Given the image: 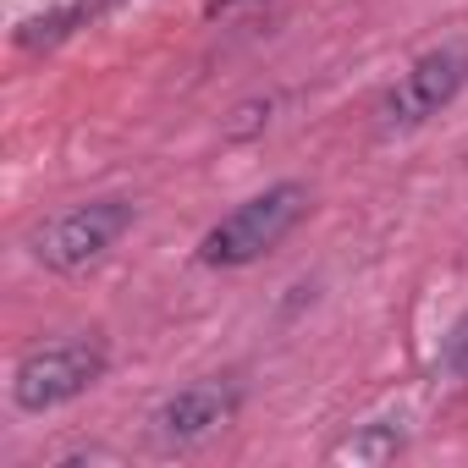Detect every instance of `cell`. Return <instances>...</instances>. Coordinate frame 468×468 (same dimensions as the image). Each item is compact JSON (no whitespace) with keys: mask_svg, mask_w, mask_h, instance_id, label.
<instances>
[{"mask_svg":"<svg viewBox=\"0 0 468 468\" xmlns=\"http://www.w3.org/2000/svg\"><path fill=\"white\" fill-rule=\"evenodd\" d=\"M309 209V193L298 182H276L254 198H243L231 215H220L209 231H204V243H198V260L209 271H243L254 260H265L287 231L303 220Z\"/></svg>","mask_w":468,"mask_h":468,"instance_id":"obj_1","label":"cell"},{"mask_svg":"<svg viewBox=\"0 0 468 468\" xmlns=\"http://www.w3.org/2000/svg\"><path fill=\"white\" fill-rule=\"evenodd\" d=\"M111 369V353L105 342L94 336H61V342H45V347H28L12 369V402L23 413H50V408H67L78 402L83 391H94Z\"/></svg>","mask_w":468,"mask_h":468,"instance_id":"obj_2","label":"cell"},{"mask_svg":"<svg viewBox=\"0 0 468 468\" xmlns=\"http://www.w3.org/2000/svg\"><path fill=\"white\" fill-rule=\"evenodd\" d=\"M133 226V204L127 198H94V204H72L61 209L56 220H45L34 231V260L56 276H78L89 265H100L116 243H122V231Z\"/></svg>","mask_w":468,"mask_h":468,"instance_id":"obj_3","label":"cell"},{"mask_svg":"<svg viewBox=\"0 0 468 468\" xmlns=\"http://www.w3.org/2000/svg\"><path fill=\"white\" fill-rule=\"evenodd\" d=\"M468 89V50H457V45H446V50H430V56H419L391 89H386V100H380V133H413V127H424L430 116H441L457 94Z\"/></svg>","mask_w":468,"mask_h":468,"instance_id":"obj_4","label":"cell"},{"mask_svg":"<svg viewBox=\"0 0 468 468\" xmlns=\"http://www.w3.org/2000/svg\"><path fill=\"white\" fill-rule=\"evenodd\" d=\"M238 408H243V397H238V386H226V380H193V386H182V391H171L160 408H154V441L160 446H198V441H209V435H220L231 419H238Z\"/></svg>","mask_w":468,"mask_h":468,"instance_id":"obj_5","label":"cell"},{"mask_svg":"<svg viewBox=\"0 0 468 468\" xmlns=\"http://www.w3.org/2000/svg\"><path fill=\"white\" fill-rule=\"evenodd\" d=\"M402 446H408L402 419H369V424H358L347 441H336V446H331V463H358V468H375V463H391Z\"/></svg>","mask_w":468,"mask_h":468,"instance_id":"obj_6","label":"cell"},{"mask_svg":"<svg viewBox=\"0 0 468 468\" xmlns=\"http://www.w3.org/2000/svg\"><path fill=\"white\" fill-rule=\"evenodd\" d=\"M446 369L468 380V320H463V325H457V331L446 336Z\"/></svg>","mask_w":468,"mask_h":468,"instance_id":"obj_7","label":"cell"},{"mask_svg":"<svg viewBox=\"0 0 468 468\" xmlns=\"http://www.w3.org/2000/svg\"><path fill=\"white\" fill-rule=\"evenodd\" d=\"M231 6H243V0H209L204 12H209V17H220V12H231Z\"/></svg>","mask_w":468,"mask_h":468,"instance_id":"obj_8","label":"cell"}]
</instances>
